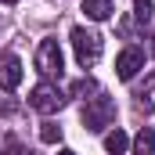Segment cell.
<instances>
[{
  "instance_id": "cell-12",
  "label": "cell",
  "mask_w": 155,
  "mask_h": 155,
  "mask_svg": "<svg viewBox=\"0 0 155 155\" xmlns=\"http://www.w3.org/2000/svg\"><path fill=\"white\" fill-rule=\"evenodd\" d=\"M40 141H43V144H58V141H61V126L43 123V126H40Z\"/></svg>"
},
{
  "instance_id": "cell-13",
  "label": "cell",
  "mask_w": 155,
  "mask_h": 155,
  "mask_svg": "<svg viewBox=\"0 0 155 155\" xmlns=\"http://www.w3.org/2000/svg\"><path fill=\"white\" fill-rule=\"evenodd\" d=\"M72 94H97V83L94 79H79V83H72Z\"/></svg>"
},
{
  "instance_id": "cell-2",
  "label": "cell",
  "mask_w": 155,
  "mask_h": 155,
  "mask_svg": "<svg viewBox=\"0 0 155 155\" xmlns=\"http://www.w3.org/2000/svg\"><path fill=\"white\" fill-rule=\"evenodd\" d=\"M72 51H76V61L87 69V65H94L101 58V36L90 33V29H83V25H76L72 29Z\"/></svg>"
},
{
  "instance_id": "cell-4",
  "label": "cell",
  "mask_w": 155,
  "mask_h": 155,
  "mask_svg": "<svg viewBox=\"0 0 155 155\" xmlns=\"http://www.w3.org/2000/svg\"><path fill=\"white\" fill-rule=\"evenodd\" d=\"M29 105L43 112V116H51V112H61L65 108V94L54 87V83H36L33 87V94H29Z\"/></svg>"
},
{
  "instance_id": "cell-15",
  "label": "cell",
  "mask_w": 155,
  "mask_h": 155,
  "mask_svg": "<svg viewBox=\"0 0 155 155\" xmlns=\"http://www.w3.org/2000/svg\"><path fill=\"white\" fill-rule=\"evenodd\" d=\"M0 4H18V0H0Z\"/></svg>"
},
{
  "instance_id": "cell-7",
  "label": "cell",
  "mask_w": 155,
  "mask_h": 155,
  "mask_svg": "<svg viewBox=\"0 0 155 155\" xmlns=\"http://www.w3.org/2000/svg\"><path fill=\"white\" fill-rule=\"evenodd\" d=\"M83 15L90 22H108L112 18V0H83Z\"/></svg>"
},
{
  "instance_id": "cell-14",
  "label": "cell",
  "mask_w": 155,
  "mask_h": 155,
  "mask_svg": "<svg viewBox=\"0 0 155 155\" xmlns=\"http://www.w3.org/2000/svg\"><path fill=\"white\" fill-rule=\"evenodd\" d=\"M152 54H155V33H152Z\"/></svg>"
},
{
  "instance_id": "cell-6",
  "label": "cell",
  "mask_w": 155,
  "mask_h": 155,
  "mask_svg": "<svg viewBox=\"0 0 155 155\" xmlns=\"http://www.w3.org/2000/svg\"><path fill=\"white\" fill-rule=\"evenodd\" d=\"M22 83V61L11 51H0V90H15Z\"/></svg>"
},
{
  "instance_id": "cell-11",
  "label": "cell",
  "mask_w": 155,
  "mask_h": 155,
  "mask_svg": "<svg viewBox=\"0 0 155 155\" xmlns=\"http://www.w3.org/2000/svg\"><path fill=\"white\" fill-rule=\"evenodd\" d=\"M134 22L137 25L152 22V0H134Z\"/></svg>"
},
{
  "instance_id": "cell-8",
  "label": "cell",
  "mask_w": 155,
  "mask_h": 155,
  "mask_svg": "<svg viewBox=\"0 0 155 155\" xmlns=\"http://www.w3.org/2000/svg\"><path fill=\"white\" fill-rule=\"evenodd\" d=\"M134 97H137V108H144V112H155V72L137 90H134Z\"/></svg>"
},
{
  "instance_id": "cell-9",
  "label": "cell",
  "mask_w": 155,
  "mask_h": 155,
  "mask_svg": "<svg viewBox=\"0 0 155 155\" xmlns=\"http://www.w3.org/2000/svg\"><path fill=\"white\" fill-rule=\"evenodd\" d=\"M134 152H141V155H152L155 152V130H141L137 137H134V144H130Z\"/></svg>"
},
{
  "instance_id": "cell-1",
  "label": "cell",
  "mask_w": 155,
  "mask_h": 155,
  "mask_svg": "<svg viewBox=\"0 0 155 155\" xmlns=\"http://www.w3.org/2000/svg\"><path fill=\"white\" fill-rule=\"evenodd\" d=\"M112 123H116V101H112V97L97 94V97H90V101L83 105V126H87L90 134H101V130L112 126Z\"/></svg>"
},
{
  "instance_id": "cell-3",
  "label": "cell",
  "mask_w": 155,
  "mask_h": 155,
  "mask_svg": "<svg viewBox=\"0 0 155 155\" xmlns=\"http://www.w3.org/2000/svg\"><path fill=\"white\" fill-rule=\"evenodd\" d=\"M36 69L47 79H61V72H65V58H61L58 40H43V43L36 47Z\"/></svg>"
},
{
  "instance_id": "cell-10",
  "label": "cell",
  "mask_w": 155,
  "mask_h": 155,
  "mask_svg": "<svg viewBox=\"0 0 155 155\" xmlns=\"http://www.w3.org/2000/svg\"><path fill=\"white\" fill-rule=\"evenodd\" d=\"M105 148H108V152H112V155H123V152H126V148H130V137H126L123 130H112V134L105 137Z\"/></svg>"
},
{
  "instance_id": "cell-5",
  "label": "cell",
  "mask_w": 155,
  "mask_h": 155,
  "mask_svg": "<svg viewBox=\"0 0 155 155\" xmlns=\"http://www.w3.org/2000/svg\"><path fill=\"white\" fill-rule=\"evenodd\" d=\"M141 69H144V51H141V47H126V51L116 58V76L126 79V83L137 76Z\"/></svg>"
}]
</instances>
